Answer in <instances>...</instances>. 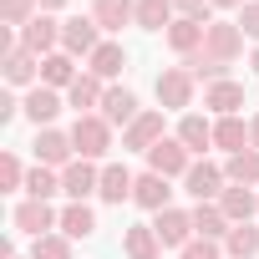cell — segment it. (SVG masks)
<instances>
[{
    "label": "cell",
    "instance_id": "obj_8",
    "mask_svg": "<svg viewBox=\"0 0 259 259\" xmlns=\"http://www.w3.org/2000/svg\"><path fill=\"white\" fill-rule=\"evenodd\" d=\"M11 219H16V229L31 234V239H46L51 229H61V213H56L51 203H41V198H21Z\"/></svg>",
    "mask_w": 259,
    "mask_h": 259
},
{
    "label": "cell",
    "instance_id": "obj_46",
    "mask_svg": "<svg viewBox=\"0 0 259 259\" xmlns=\"http://www.w3.org/2000/svg\"><path fill=\"white\" fill-rule=\"evenodd\" d=\"M16 259H21V254H16ZM26 259H31V254H26Z\"/></svg>",
    "mask_w": 259,
    "mask_h": 259
},
{
    "label": "cell",
    "instance_id": "obj_26",
    "mask_svg": "<svg viewBox=\"0 0 259 259\" xmlns=\"http://www.w3.org/2000/svg\"><path fill=\"white\" fill-rule=\"evenodd\" d=\"M229 229H234V224H229V213H224L219 203H193V234H198V239H219V244H224Z\"/></svg>",
    "mask_w": 259,
    "mask_h": 259
},
{
    "label": "cell",
    "instance_id": "obj_10",
    "mask_svg": "<svg viewBox=\"0 0 259 259\" xmlns=\"http://www.w3.org/2000/svg\"><path fill=\"white\" fill-rule=\"evenodd\" d=\"M97 188H102V168H97V163L76 158V163H66V168H61V193H66L71 203H87Z\"/></svg>",
    "mask_w": 259,
    "mask_h": 259
},
{
    "label": "cell",
    "instance_id": "obj_34",
    "mask_svg": "<svg viewBox=\"0 0 259 259\" xmlns=\"http://www.w3.org/2000/svg\"><path fill=\"white\" fill-rule=\"evenodd\" d=\"M224 254H229V259H254V254H259V229H254V224H234L229 239H224Z\"/></svg>",
    "mask_w": 259,
    "mask_h": 259
},
{
    "label": "cell",
    "instance_id": "obj_21",
    "mask_svg": "<svg viewBox=\"0 0 259 259\" xmlns=\"http://www.w3.org/2000/svg\"><path fill=\"white\" fill-rule=\"evenodd\" d=\"M219 208L229 213V224H254V213H259V188L229 183V188H224V198H219Z\"/></svg>",
    "mask_w": 259,
    "mask_h": 259
},
{
    "label": "cell",
    "instance_id": "obj_5",
    "mask_svg": "<svg viewBox=\"0 0 259 259\" xmlns=\"http://www.w3.org/2000/svg\"><path fill=\"white\" fill-rule=\"evenodd\" d=\"M97 46H102V26H97L92 16H71V21H61V51H66V56L87 61Z\"/></svg>",
    "mask_w": 259,
    "mask_h": 259
},
{
    "label": "cell",
    "instance_id": "obj_29",
    "mask_svg": "<svg viewBox=\"0 0 259 259\" xmlns=\"http://www.w3.org/2000/svg\"><path fill=\"white\" fill-rule=\"evenodd\" d=\"M122 249H127V259H158L163 254V239L153 234V224H133L122 234Z\"/></svg>",
    "mask_w": 259,
    "mask_h": 259
},
{
    "label": "cell",
    "instance_id": "obj_24",
    "mask_svg": "<svg viewBox=\"0 0 259 259\" xmlns=\"http://www.w3.org/2000/svg\"><path fill=\"white\" fill-rule=\"evenodd\" d=\"M178 66H183V71H188L193 81H203V87H213V81H229V61H219V56H208L203 46H198L193 56H183Z\"/></svg>",
    "mask_w": 259,
    "mask_h": 259
},
{
    "label": "cell",
    "instance_id": "obj_16",
    "mask_svg": "<svg viewBox=\"0 0 259 259\" xmlns=\"http://www.w3.org/2000/svg\"><path fill=\"white\" fill-rule=\"evenodd\" d=\"M133 188H138V173H133V168H127V163H107V168H102V188H97V198L122 208L127 198H133Z\"/></svg>",
    "mask_w": 259,
    "mask_h": 259
},
{
    "label": "cell",
    "instance_id": "obj_18",
    "mask_svg": "<svg viewBox=\"0 0 259 259\" xmlns=\"http://www.w3.org/2000/svg\"><path fill=\"white\" fill-rule=\"evenodd\" d=\"M122 66H127V46H122V41H102V46L87 56V71H92L97 81H107V87L122 76Z\"/></svg>",
    "mask_w": 259,
    "mask_h": 259
},
{
    "label": "cell",
    "instance_id": "obj_19",
    "mask_svg": "<svg viewBox=\"0 0 259 259\" xmlns=\"http://www.w3.org/2000/svg\"><path fill=\"white\" fill-rule=\"evenodd\" d=\"M102 97H107V81H97L87 66H81V76L66 87V107H76V117H92V112L102 107Z\"/></svg>",
    "mask_w": 259,
    "mask_h": 259
},
{
    "label": "cell",
    "instance_id": "obj_13",
    "mask_svg": "<svg viewBox=\"0 0 259 259\" xmlns=\"http://www.w3.org/2000/svg\"><path fill=\"white\" fill-rule=\"evenodd\" d=\"M203 51L219 56V61H239V51H244V31H239V21H213L208 36H203Z\"/></svg>",
    "mask_w": 259,
    "mask_h": 259
},
{
    "label": "cell",
    "instance_id": "obj_20",
    "mask_svg": "<svg viewBox=\"0 0 259 259\" xmlns=\"http://www.w3.org/2000/svg\"><path fill=\"white\" fill-rule=\"evenodd\" d=\"M173 138H178V143H183L193 158H203V153L213 148V122H208V117H198V112H183V117H178V133H173Z\"/></svg>",
    "mask_w": 259,
    "mask_h": 259
},
{
    "label": "cell",
    "instance_id": "obj_22",
    "mask_svg": "<svg viewBox=\"0 0 259 259\" xmlns=\"http://www.w3.org/2000/svg\"><path fill=\"white\" fill-rule=\"evenodd\" d=\"M92 21H97L102 31L138 26V0H92Z\"/></svg>",
    "mask_w": 259,
    "mask_h": 259
},
{
    "label": "cell",
    "instance_id": "obj_41",
    "mask_svg": "<svg viewBox=\"0 0 259 259\" xmlns=\"http://www.w3.org/2000/svg\"><path fill=\"white\" fill-rule=\"evenodd\" d=\"M16 112H21V102H16V97H11V92H6V97H0V122H11V117H16Z\"/></svg>",
    "mask_w": 259,
    "mask_h": 259
},
{
    "label": "cell",
    "instance_id": "obj_31",
    "mask_svg": "<svg viewBox=\"0 0 259 259\" xmlns=\"http://www.w3.org/2000/svg\"><path fill=\"white\" fill-rule=\"evenodd\" d=\"M61 193V173L56 168H46V163H36L31 173H26V198H41V203H51Z\"/></svg>",
    "mask_w": 259,
    "mask_h": 259
},
{
    "label": "cell",
    "instance_id": "obj_33",
    "mask_svg": "<svg viewBox=\"0 0 259 259\" xmlns=\"http://www.w3.org/2000/svg\"><path fill=\"white\" fill-rule=\"evenodd\" d=\"M92 229H97L92 203H66V208H61V234H66V239H87Z\"/></svg>",
    "mask_w": 259,
    "mask_h": 259
},
{
    "label": "cell",
    "instance_id": "obj_14",
    "mask_svg": "<svg viewBox=\"0 0 259 259\" xmlns=\"http://www.w3.org/2000/svg\"><path fill=\"white\" fill-rule=\"evenodd\" d=\"M61 107H66V92H56V87H31L26 102H21V112H26L36 127H51Z\"/></svg>",
    "mask_w": 259,
    "mask_h": 259
},
{
    "label": "cell",
    "instance_id": "obj_39",
    "mask_svg": "<svg viewBox=\"0 0 259 259\" xmlns=\"http://www.w3.org/2000/svg\"><path fill=\"white\" fill-rule=\"evenodd\" d=\"M173 11H178L183 21H203V26H213V6H208V0H173Z\"/></svg>",
    "mask_w": 259,
    "mask_h": 259
},
{
    "label": "cell",
    "instance_id": "obj_43",
    "mask_svg": "<svg viewBox=\"0 0 259 259\" xmlns=\"http://www.w3.org/2000/svg\"><path fill=\"white\" fill-rule=\"evenodd\" d=\"M249 148H259V117H249Z\"/></svg>",
    "mask_w": 259,
    "mask_h": 259
},
{
    "label": "cell",
    "instance_id": "obj_42",
    "mask_svg": "<svg viewBox=\"0 0 259 259\" xmlns=\"http://www.w3.org/2000/svg\"><path fill=\"white\" fill-rule=\"evenodd\" d=\"M208 6H213V11H239L244 0H208Z\"/></svg>",
    "mask_w": 259,
    "mask_h": 259
},
{
    "label": "cell",
    "instance_id": "obj_2",
    "mask_svg": "<svg viewBox=\"0 0 259 259\" xmlns=\"http://www.w3.org/2000/svg\"><path fill=\"white\" fill-rule=\"evenodd\" d=\"M71 148H76V158H87V163H97V158H107L112 153V127L92 112V117H76L71 122Z\"/></svg>",
    "mask_w": 259,
    "mask_h": 259
},
{
    "label": "cell",
    "instance_id": "obj_36",
    "mask_svg": "<svg viewBox=\"0 0 259 259\" xmlns=\"http://www.w3.org/2000/svg\"><path fill=\"white\" fill-rule=\"evenodd\" d=\"M31 259H71V239H66V234L31 239Z\"/></svg>",
    "mask_w": 259,
    "mask_h": 259
},
{
    "label": "cell",
    "instance_id": "obj_37",
    "mask_svg": "<svg viewBox=\"0 0 259 259\" xmlns=\"http://www.w3.org/2000/svg\"><path fill=\"white\" fill-rule=\"evenodd\" d=\"M26 173H31V168H21V158H16V153H6V158H0V188H6V193L26 188Z\"/></svg>",
    "mask_w": 259,
    "mask_h": 259
},
{
    "label": "cell",
    "instance_id": "obj_6",
    "mask_svg": "<svg viewBox=\"0 0 259 259\" xmlns=\"http://www.w3.org/2000/svg\"><path fill=\"white\" fill-rule=\"evenodd\" d=\"M36 163H46V168H66V163H76V148H71V133H61V127H36Z\"/></svg>",
    "mask_w": 259,
    "mask_h": 259
},
{
    "label": "cell",
    "instance_id": "obj_9",
    "mask_svg": "<svg viewBox=\"0 0 259 259\" xmlns=\"http://www.w3.org/2000/svg\"><path fill=\"white\" fill-rule=\"evenodd\" d=\"M153 234L163 239V249L193 244V239H198V234H193V208H163V213H153Z\"/></svg>",
    "mask_w": 259,
    "mask_h": 259
},
{
    "label": "cell",
    "instance_id": "obj_40",
    "mask_svg": "<svg viewBox=\"0 0 259 259\" xmlns=\"http://www.w3.org/2000/svg\"><path fill=\"white\" fill-rule=\"evenodd\" d=\"M239 31L249 41H259V0H244V6H239Z\"/></svg>",
    "mask_w": 259,
    "mask_h": 259
},
{
    "label": "cell",
    "instance_id": "obj_30",
    "mask_svg": "<svg viewBox=\"0 0 259 259\" xmlns=\"http://www.w3.org/2000/svg\"><path fill=\"white\" fill-rule=\"evenodd\" d=\"M173 21H178L173 0H138V26H143V31H163V36H168Z\"/></svg>",
    "mask_w": 259,
    "mask_h": 259
},
{
    "label": "cell",
    "instance_id": "obj_44",
    "mask_svg": "<svg viewBox=\"0 0 259 259\" xmlns=\"http://www.w3.org/2000/svg\"><path fill=\"white\" fill-rule=\"evenodd\" d=\"M36 6H41V11L51 16V11H61V6H66V0H36Z\"/></svg>",
    "mask_w": 259,
    "mask_h": 259
},
{
    "label": "cell",
    "instance_id": "obj_38",
    "mask_svg": "<svg viewBox=\"0 0 259 259\" xmlns=\"http://www.w3.org/2000/svg\"><path fill=\"white\" fill-rule=\"evenodd\" d=\"M178 259H229V254H224V244H219V239H193V244H183V249H178Z\"/></svg>",
    "mask_w": 259,
    "mask_h": 259
},
{
    "label": "cell",
    "instance_id": "obj_32",
    "mask_svg": "<svg viewBox=\"0 0 259 259\" xmlns=\"http://www.w3.org/2000/svg\"><path fill=\"white\" fill-rule=\"evenodd\" d=\"M224 173H229V183L259 188V148H244V153H234V158L224 163Z\"/></svg>",
    "mask_w": 259,
    "mask_h": 259
},
{
    "label": "cell",
    "instance_id": "obj_28",
    "mask_svg": "<svg viewBox=\"0 0 259 259\" xmlns=\"http://www.w3.org/2000/svg\"><path fill=\"white\" fill-rule=\"evenodd\" d=\"M203 36H208V26H203V21H183V16H178V21L168 26V46L178 51V61H183V56H193V51L203 46Z\"/></svg>",
    "mask_w": 259,
    "mask_h": 259
},
{
    "label": "cell",
    "instance_id": "obj_27",
    "mask_svg": "<svg viewBox=\"0 0 259 259\" xmlns=\"http://www.w3.org/2000/svg\"><path fill=\"white\" fill-rule=\"evenodd\" d=\"M213 148H224L229 158L249 148V122L244 117H213Z\"/></svg>",
    "mask_w": 259,
    "mask_h": 259
},
{
    "label": "cell",
    "instance_id": "obj_23",
    "mask_svg": "<svg viewBox=\"0 0 259 259\" xmlns=\"http://www.w3.org/2000/svg\"><path fill=\"white\" fill-rule=\"evenodd\" d=\"M203 107L213 112V117H239V107H244V87L229 76V81H213V87H203Z\"/></svg>",
    "mask_w": 259,
    "mask_h": 259
},
{
    "label": "cell",
    "instance_id": "obj_3",
    "mask_svg": "<svg viewBox=\"0 0 259 259\" xmlns=\"http://www.w3.org/2000/svg\"><path fill=\"white\" fill-rule=\"evenodd\" d=\"M153 87H158V107H163V112H188V107H193V87H198V81H193L183 66H163Z\"/></svg>",
    "mask_w": 259,
    "mask_h": 259
},
{
    "label": "cell",
    "instance_id": "obj_11",
    "mask_svg": "<svg viewBox=\"0 0 259 259\" xmlns=\"http://www.w3.org/2000/svg\"><path fill=\"white\" fill-rule=\"evenodd\" d=\"M138 112H143V107H138V97L127 92V87H117V81L107 87V97H102V107H97V117H102L107 127H122V133L138 122Z\"/></svg>",
    "mask_w": 259,
    "mask_h": 259
},
{
    "label": "cell",
    "instance_id": "obj_45",
    "mask_svg": "<svg viewBox=\"0 0 259 259\" xmlns=\"http://www.w3.org/2000/svg\"><path fill=\"white\" fill-rule=\"evenodd\" d=\"M249 66H254V76H259V46H254V56H249Z\"/></svg>",
    "mask_w": 259,
    "mask_h": 259
},
{
    "label": "cell",
    "instance_id": "obj_12",
    "mask_svg": "<svg viewBox=\"0 0 259 259\" xmlns=\"http://www.w3.org/2000/svg\"><path fill=\"white\" fill-rule=\"evenodd\" d=\"M193 168V153L178 143V138H163L153 153H148V173H163V178H183Z\"/></svg>",
    "mask_w": 259,
    "mask_h": 259
},
{
    "label": "cell",
    "instance_id": "obj_4",
    "mask_svg": "<svg viewBox=\"0 0 259 259\" xmlns=\"http://www.w3.org/2000/svg\"><path fill=\"white\" fill-rule=\"evenodd\" d=\"M163 138H168V133H163V112H158V107H143V112H138V122L122 133V148H127V153H143V158H148V153H153Z\"/></svg>",
    "mask_w": 259,
    "mask_h": 259
},
{
    "label": "cell",
    "instance_id": "obj_15",
    "mask_svg": "<svg viewBox=\"0 0 259 259\" xmlns=\"http://www.w3.org/2000/svg\"><path fill=\"white\" fill-rule=\"evenodd\" d=\"M173 178H163V173H138V188H133V203L138 208H148V213H163V208H173V188H168Z\"/></svg>",
    "mask_w": 259,
    "mask_h": 259
},
{
    "label": "cell",
    "instance_id": "obj_35",
    "mask_svg": "<svg viewBox=\"0 0 259 259\" xmlns=\"http://www.w3.org/2000/svg\"><path fill=\"white\" fill-rule=\"evenodd\" d=\"M36 16H41L36 0H0V21H6V26H31Z\"/></svg>",
    "mask_w": 259,
    "mask_h": 259
},
{
    "label": "cell",
    "instance_id": "obj_7",
    "mask_svg": "<svg viewBox=\"0 0 259 259\" xmlns=\"http://www.w3.org/2000/svg\"><path fill=\"white\" fill-rule=\"evenodd\" d=\"M16 41H21V46H26L31 56H41V61H46L51 51H61V21L41 11V16L31 21V26H21V36H16Z\"/></svg>",
    "mask_w": 259,
    "mask_h": 259
},
{
    "label": "cell",
    "instance_id": "obj_17",
    "mask_svg": "<svg viewBox=\"0 0 259 259\" xmlns=\"http://www.w3.org/2000/svg\"><path fill=\"white\" fill-rule=\"evenodd\" d=\"M0 66H6V81H11V87H41V56H31L21 41L6 51Z\"/></svg>",
    "mask_w": 259,
    "mask_h": 259
},
{
    "label": "cell",
    "instance_id": "obj_1",
    "mask_svg": "<svg viewBox=\"0 0 259 259\" xmlns=\"http://www.w3.org/2000/svg\"><path fill=\"white\" fill-rule=\"evenodd\" d=\"M224 183H229V173L219 163H208V158H193V168L183 173V193L193 203H219L224 198Z\"/></svg>",
    "mask_w": 259,
    "mask_h": 259
},
{
    "label": "cell",
    "instance_id": "obj_25",
    "mask_svg": "<svg viewBox=\"0 0 259 259\" xmlns=\"http://www.w3.org/2000/svg\"><path fill=\"white\" fill-rule=\"evenodd\" d=\"M76 76H81V66H76V56H66V51H51V56L41 61V87H56V92H66Z\"/></svg>",
    "mask_w": 259,
    "mask_h": 259
}]
</instances>
